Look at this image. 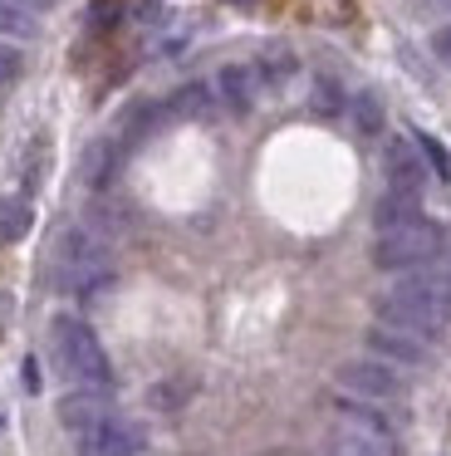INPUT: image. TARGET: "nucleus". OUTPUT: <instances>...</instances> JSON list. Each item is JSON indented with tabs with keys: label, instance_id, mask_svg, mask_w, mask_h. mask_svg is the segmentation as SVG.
Here are the masks:
<instances>
[{
	"label": "nucleus",
	"instance_id": "6e6552de",
	"mask_svg": "<svg viewBox=\"0 0 451 456\" xmlns=\"http://www.w3.org/2000/svg\"><path fill=\"white\" fill-rule=\"evenodd\" d=\"M368 348L392 368H422L431 358L427 338L422 334H407V329H392V324H373L368 329Z\"/></svg>",
	"mask_w": 451,
	"mask_h": 456
},
{
	"label": "nucleus",
	"instance_id": "0eeeda50",
	"mask_svg": "<svg viewBox=\"0 0 451 456\" xmlns=\"http://www.w3.org/2000/svg\"><path fill=\"white\" fill-rule=\"evenodd\" d=\"M339 387L353 397H363V403H388V397L402 393V378L392 363H382V358H353V363L339 368Z\"/></svg>",
	"mask_w": 451,
	"mask_h": 456
},
{
	"label": "nucleus",
	"instance_id": "4468645a",
	"mask_svg": "<svg viewBox=\"0 0 451 456\" xmlns=\"http://www.w3.org/2000/svg\"><path fill=\"white\" fill-rule=\"evenodd\" d=\"M373 216H378V231H382V226H398V221L422 216V211H417V197H402V191H388V197L378 201V211H373Z\"/></svg>",
	"mask_w": 451,
	"mask_h": 456
},
{
	"label": "nucleus",
	"instance_id": "7ed1b4c3",
	"mask_svg": "<svg viewBox=\"0 0 451 456\" xmlns=\"http://www.w3.org/2000/svg\"><path fill=\"white\" fill-rule=\"evenodd\" d=\"M441 226L427 216L398 221V226H382L373 236V265L388 270V275H407V270H427L441 260Z\"/></svg>",
	"mask_w": 451,
	"mask_h": 456
},
{
	"label": "nucleus",
	"instance_id": "2eb2a0df",
	"mask_svg": "<svg viewBox=\"0 0 451 456\" xmlns=\"http://www.w3.org/2000/svg\"><path fill=\"white\" fill-rule=\"evenodd\" d=\"M192 393H196L192 378H167V383H157L147 397H152V407H162V412H176V407H182Z\"/></svg>",
	"mask_w": 451,
	"mask_h": 456
},
{
	"label": "nucleus",
	"instance_id": "39448f33",
	"mask_svg": "<svg viewBox=\"0 0 451 456\" xmlns=\"http://www.w3.org/2000/svg\"><path fill=\"white\" fill-rule=\"evenodd\" d=\"M329 456H402V446L368 407H343L329 427Z\"/></svg>",
	"mask_w": 451,
	"mask_h": 456
},
{
	"label": "nucleus",
	"instance_id": "9d476101",
	"mask_svg": "<svg viewBox=\"0 0 451 456\" xmlns=\"http://www.w3.org/2000/svg\"><path fill=\"white\" fill-rule=\"evenodd\" d=\"M260 89H265V79H260L255 64H226V69L216 74V94H221V103L235 113H250L255 99H260Z\"/></svg>",
	"mask_w": 451,
	"mask_h": 456
},
{
	"label": "nucleus",
	"instance_id": "dca6fc26",
	"mask_svg": "<svg viewBox=\"0 0 451 456\" xmlns=\"http://www.w3.org/2000/svg\"><path fill=\"white\" fill-rule=\"evenodd\" d=\"M353 123H358V133H363V138L382 133V103L373 99V94H358V99H353Z\"/></svg>",
	"mask_w": 451,
	"mask_h": 456
},
{
	"label": "nucleus",
	"instance_id": "aec40b11",
	"mask_svg": "<svg viewBox=\"0 0 451 456\" xmlns=\"http://www.w3.org/2000/svg\"><path fill=\"white\" fill-rule=\"evenodd\" d=\"M20 74H25V54L15 50V40H0V89L15 84Z\"/></svg>",
	"mask_w": 451,
	"mask_h": 456
},
{
	"label": "nucleus",
	"instance_id": "412c9836",
	"mask_svg": "<svg viewBox=\"0 0 451 456\" xmlns=\"http://www.w3.org/2000/svg\"><path fill=\"white\" fill-rule=\"evenodd\" d=\"M314 109H319V113H339L343 109V94H339V84H333V79L314 84Z\"/></svg>",
	"mask_w": 451,
	"mask_h": 456
},
{
	"label": "nucleus",
	"instance_id": "393cba45",
	"mask_svg": "<svg viewBox=\"0 0 451 456\" xmlns=\"http://www.w3.org/2000/svg\"><path fill=\"white\" fill-rule=\"evenodd\" d=\"M221 5H235V11H255V5H265V0H221Z\"/></svg>",
	"mask_w": 451,
	"mask_h": 456
},
{
	"label": "nucleus",
	"instance_id": "1a4fd4ad",
	"mask_svg": "<svg viewBox=\"0 0 451 456\" xmlns=\"http://www.w3.org/2000/svg\"><path fill=\"white\" fill-rule=\"evenodd\" d=\"M382 172H388V191H402V197H417L422 182H427V167H422V148L407 138H392L388 152H382Z\"/></svg>",
	"mask_w": 451,
	"mask_h": 456
},
{
	"label": "nucleus",
	"instance_id": "a211bd4d",
	"mask_svg": "<svg viewBox=\"0 0 451 456\" xmlns=\"http://www.w3.org/2000/svg\"><path fill=\"white\" fill-rule=\"evenodd\" d=\"M417 148H422V158L431 162V172H437L441 182H451V152L441 148V142L431 138V133H417Z\"/></svg>",
	"mask_w": 451,
	"mask_h": 456
},
{
	"label": "nucleus",
	"instance_id": "ddd939ff",
	"mask_svg": "<svg viewBox=\"0 0 451 456\" xmlns=\"http://www.w3.org/2000/svg\"><path fill=\"white\" fill-rule=\"evenodd\" d=\"M113 162H118L113 142H94V148L84 152V182H88V187H103L108 172H113Z\"/></svg>",
	"mask_w": 451,
	"mask_h": 456
},
{
	"label": "nucleus",
	"instance_id": "b1692460",
	"mask_svg": "<svg viewBox=\"0 0 451 456\" xmlns=\"http://www.w3.org/2000/svg\"><path fill=\"white\" fill-rule=\"evenodd\" d=\"M422 11H437V15H451V0H417Z\"/></svg>",
	"mask_w": 451,
	"mask_h": 456
},
{
	"label": "nucleus",
	"instance_id": "4be33fe9",
	"mask_svg": "<svg viewBox=\"0 0 451 456\" xmlns=\"http://www.w3.org/2000/svg\"><path fill=\"white\" fill-rule=\"evenodd\" d=\"M431 54H437L441 64H451V20L431 30Z\"/></svg>",
	"mask_w": 451,
	"mask_h": 456
},
{
	"label": "nucleus",
	"instance_id": "9b49d317",
	"mask_svg": "<svg viewBox=\"0 0 451 456\" xmlns=\"http://www.w3.org/2000/svg\"><path fill=\"white\" fill-rule=\"evenodd\" d=\"M49 0H0V40H35Z\"/></svg>",
	"mask_w": 451,
	"mask_h": 456
},
{
	"label": "nucleus",
	"instance_id": "423d86ee",
	"mask_svg": "<svg viewBox=\"0 0 451 456\" xmlns=\"http://www.w3.org/2000/svg\"><path fill=\"white\" fill-rule=\"evenodd\" d=\"M69 436H74L78 456H137V446H143V432L133 422H123L118 412L94 417V422L74 427Z\"/></svg>",
	"mask_w": 451,
	"mask_h": 456
},
{
	"label": "nucleus",
	"instance_id": "6ab92c4d",
	"mask_svg": "<svg viewBox=\"0 0 451 456\" xmlns=\"http://www.w3.org/2000/svg\"><path fill=\"white\" fill-rule=\"evenodd\" d=\"M255 69H260V79L265 84H284V79H290V74H294V54H265V60L260 64H255Z\"/></svg>",
	"mask_w": 451,
	"mask_h": 456
},
{
	"label": "nucleus",
	"instance_id": "f3484780",
	"mask_svg": "<svg viewBox=\"0 0 451 456\" xmlns=\"http://www.w3.org/2000/svg\"><path fill=\"white\" fill-rule=\"evenodd\" d=\"M206 109H211V89H206V84H186L172 99V113H182V118H196V113H206Z\"/></svg>",
	"mask_w": 451,
	"mask_h": 456
},
{
	"label": "nucleus",
	"instance_id": "f8f14e48",
	"mask_svg": "<svg viewBox=\"0 0 451 456\" xmlns=\"http://www.w3.org/2000/svg\"><path fill=\"white\" fill-rule=\"evenodd\" d=\"M29 221H35V211H29L25 197H0V246L25 240L29 236Z\"/></svg>",
	"mask_w": 451,
	"mask_h": 456
},
{
	"label": "nucleus",
	"instance_id": "5701e85b",
	"mask_svg": "<svg viewBox=\"0 0 451 456\" xmlns=\"http://www.w3.org/2000/svg\"><path fill=\"white\" fill-rule=\"evenodd\" d=\"M25 387H29V393H39V363H35V358H25Z\"/></svg>",
	"mask_w": 451,
	"mask_h": 456
},
{
	"label": "nucleus",
	"instance_id": "f257e3e1",
	"mask_svg": "<svg viewBox=\"0 0 451 456\" xmlns=\"http://www.w3.org/2000/svg\"><path fill=\"white\" fill-rule=\"evenodd\" d=\"M373 314H378V324L431 338L437 329L451 324V275L441 265L392 275L388 285L378 289V299H373Z\"/></svg>",
	"mask_w": 451,
	"mask_h": 456
},
{
	"label": "nucleus",
	"instance_id": "f03ea898",
	"mask_svg": "<svg viewBox=\"0 0 451 456\" xmlns=\"http://www.w3.org/2000/svg\"><path fill=\"white\" fill-rule=\"evenodd\" d=\"M49 338H54V363L59 373L74 387H88V393H113V363H108L98 334L84 324L78 314H54L49 324Z\"/></svg>",
	"mask_w": 451,
	"mask_h": 456
},
{
	"label": "nucleus",
	"instance_id": "20e7f679",
	"mask_svg": "<svg viewBox=\"0 0 451 456\" xmlns=\"http://www.w3.org/2000/svg\"><path fill=\"white\" fill-rule=\"evenodd\" d=\"M54 270H59V285L74 289V295H94L113 280V260H108V246L94 236L88 226H69L59 236V256H54Z\"/></svg>",
	"mask_w": 451,
	"mask_h": 456
}]
</instances>
